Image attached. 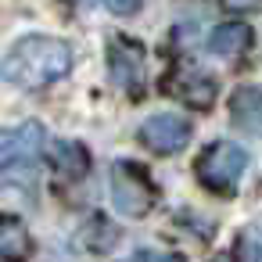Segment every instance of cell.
<instances>
[{"instance_id": "obj_6", "label": "cell", "mask_w": 262, "mask_h": 262, "mask_svg": "<svg viewBox=\"0 0 262 262\" xmlns=\"http://www.w3.org/2000/svg\"><path fill=\"white\" fill-rule=\"evenodd\" d=\"M140 144L155 155H176L190 144V122L183 115H172V112H162V115H151L147 122H140Z\"/></svg>"}, {"instance_id": "obj_9", "label": "cell", "mask_w": 262, "mask_h": 262, "mask_svg": "<svg viewBox=\"0 0 262 262\" xmlns=\"http://www.w3.org/2000/svg\"><path fill=\"white\" fill-rule=\"evenodd\" d=\"M208 47H212V54L233 61V58H241V54L251 47V26H248V22H223V26L212 33Z\"/></svg>"}, {"instance_id": "obj_10", "label": "cell", "mask_w": 262, "mask_h": 262, "mask_svg": "<svg viewBox=\"0 0 262 262\" xmlns=\"http://www.w3.org/2000/svg\"><path fill=\"white\" fill-rule=\"evenodd\" d=\"M230 115L244 133H262V90L258 86H241L230 97Z\"/></svg>"}, {"instance_id": "obj_4", "label": "cell", "mask_w": 262, "mask_h": 262, "mask_svg": "<svg viewBox=\"0 0 262 262\" xmlns=\"http://www.w3.org/2000/svg\"><path fill=\"white\" fill-rule=\"evenodd\" d=\"M108 190H112V205L129 219L147 215L158 201V190H155L151 176L137 162H115L108 169Z\"/></svg>"}, {"instance_id": "obj_14", "label": "cell", "mask_w": 262, "mask_h": 262, "mask_svg": "<svg viewBox=\"0 0 262 262\" xmlns=\"http://www.w3.org/2000/svg\"><path fill=\"white\" fill-rule=\"evenodd\" d=\"M140 262H183L180 255H144Z\"/></svg>"}, {"instance_id": "obj_7", "label": "cell", "mask_w": 262, "mask_h": 262, "mask_svg": "<svg viewBox=\"0 0 262 262\" xmlns=\"http://www.w3.org/2000/svg\"><path fill=\"white\" fill-rule=\"evenodd\" d=\"M165 94H172L176 101H183L187 108H212L215 104V94H219V83L212 72L205 69H176L172 76H165Z\"/></svg>"}, {"instance_id": "obj_2", "label": "cell", "mask_w": 262, "mask_h": 262, "mask_svg": "<svg viewBox=\"0 0 262 262\" xmlns=\"http://www.w3.org/2000/svg\"><path fill=\"white\" fill-rule=\"evenodd\" d=\"M47 133L40 122H22V126H11L0 140V158H4V176L8 183L15 180H36V162L40 155L47 151Z\"/></svg>"}, {"instance_id": "obj_5", "label": "cell", "mask_w": 262, "mask_h": 262, "mask_svg": "<svg viewBox=\"0 0 262 262\" xmlns=\"http://www.w3.org/2000/svg\"><path fill=\"white\" fill-rule=\"evenodd\" d=\"M108 76L129 97L144 94V47L133 36H115L108 43Z\"/></svg>"}, {"instance_id": "obj_11", "label": "cell", "mask_w": 262, "mask_h": 262, "mask_svg": "<svg viewBox=\"0 0 262 262\" xmlns=\"http://www.w3.org/2000/svg\"><path fill=\"white\" fill-rule=\"evenodd\" d=\"M0 255H4V262H26L33 255V241L15 215H4V223H0Z\"/></svg>"}, {"instance_id": "obj_15", "label": "cell", "mask_w": 262, "mask_h": 262, "mask_svg": "<svg viewBox=\"0 0 262 262\" xmlns=\"http://www.w3.org/2000/svg\"><path fill=\"white\" fill-rule=\"evenodd\" d=\"M212 262H230V258H223V255H219V258H212Z\"/></svg>"}, {"instance_id": "obj_1", "label": "cell", "mask_w": 262, "mask_h": 262, "mask_svg": "<svg viewBox=\"0 0 262 262\" xmlns=\"http://www.w3.org/2000/svg\"><path fill=\"white\" fill-rule=\"evenodd\" d=\"M72 72V47L58 36H26L4 58V79L18 90H43Z\"/></svg>"}, {"instance_id": "obj_13", "label": "cell", "mask_w": 262, "mask_h": 262, "mask_svg": "<svg viewBox=\"0 0 262 262\" xmlns=\"http://www.w3.org/2000/svg\"><path fill=\"white\" fill-rule=\"evenodd\" d=\"M108 11H115V15H133V11H140V4H108Z\"/></svg>"}, {"instance_id": "obj_3", "label": "cell", "mask_w": 262, "mask_h": 262, "mask_svg": "<svg viewBox=\"0 0 262 262\" xmlns=\"http://www.w3.org/2000/svg\"><path fill=\"white\" fill-rule=\"evenodd\" d=\"M194 169H198V180H201L205 190L233 194L241 176H244V169H248V151L241 144H233V140H215V144H208L201 151Z\"/></svg>"}, {"instance_id": "obj_8", "label": "cell", "mask_w": 262, "mask_h": 262, "mask_svg": "<svg viewBox=\"0 0 262 262\" xmlns=\"http://www.w3.org/2000/svg\"><path fill=\"white\" fill-rule=\"evenodd\" d=\"M47 158H51V165L58 169V176H69V180L86 176V169H90V155H86V147L76 144V140H51Z\"/></svg>"}, {"instance_id": "obj_12", "label": "cell", "mask_w": 262, "mask_h": 262, "mask_svg": "<svg viewBox=\"0 0 262 262\" xmlns=\"http://www.w3.org/2000/svg\"><path fill=\"white\" fill-rule=\"evenodd\" d=\"M233 258L237 262H262V226L241 230V237L233 244Z\"/></svg>"}]
</instances>
